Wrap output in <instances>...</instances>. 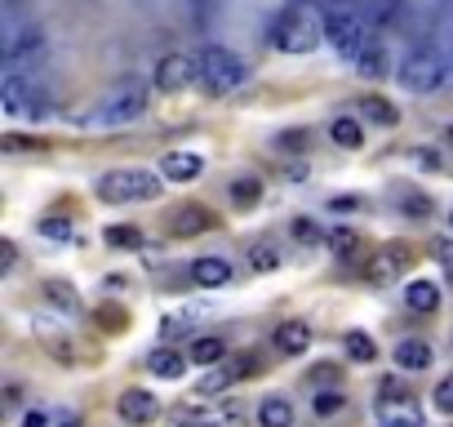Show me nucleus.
Instances as JSON below:
<instances>
[{
  "label": "nucleus",
  "instance_id": "29",
  "mask_svg": "<svg viewBox=\"0 0 453 427\" xmlns=\"http://www.w3.org/2000/svg\"><path fill=\"white\" fill-rule=\"evenodd\" d=\"M258 196H263V182L254 178V174H245V178H236L232 182V200L245 209V205H258Z\"/></svg>",
  "mask_w": 453,
  "mask_h": 427
},
{
  "label": "nucleus",
  "instance_id": "33",
  "mask_svg": "<svg viewBox=\"0 0 453 427\" xmlns=\"http://www.w3.org/2000/svg\"><path fill=\"white\" fill-rule=\"evenodd\" d=\"M45 294H50V299H54V303L63 307V312H76V307H81V299H76V290H67L63 281H50V285H45Z\"/></svg>",
  "mask_w": 453,
  "mask_h": 427
},
{
  "label": "nucleus",
  "instance_id": "16",
  "mask_svg": "<svg viewBox=\"0 0 453 427\" xmlns=\"http://www.w3.org/2000/svg\"><path fill=\"white\" fill-rule=\"evenodd\" d=\"M276 347H280L285 356H303V352L311 347V325H307V321H285V325L276 330Z\"/></svg>",
  "mask_w": 453,
  "mask_h": 427
},
{
  "label": "nucleus",
  "instance_id": "13",
  "mask_svg": "<svg viewBox=\"0 0 453 427\" xmlns=\"http://www.w3.org/2000/svg\"><path fill=\"white\" fill-rule=\"evenodd\" d=\"M209 228H213V214L204 205H182V209H173V219H169V232L173 237H200Z\"/></svg>",
  "mask_w": 453,
  "mask_h": 427
},
{
  "label": "nucleus",
  "instance_id": "3",
  "mask_svg": "<svg viewBox=\"0 0 453 427\" xmlns=\"http://www.w3.org/2000/svg\"><path fill=\"white\" fill-rule=\"evenodd\" d=\"M142 112H147V89L134 85V81H125V85H116L107 98L94 103V112L85 116V125H89V129H120V125L142 120Z\"/></svg>",
  "mask_w": 453,
  "mask_h": 427
},
{
  "label": "nucleus",
  "instance_id": "6",
  "mask_svg": "<svg viewBox=\"0 0 453 427\" xmlns=\"http://www.w3.org/2000/svg\"><path fill=\"white\" fill-rule=\"evenodd\" d=\"M382 396H378V418H382V427H422V414H418V405H413V396H409V387L400 383V378H382V387H378Z\"/></svg>",
  "mask_w": 453,
  "mask_h": 427
},
{
  "label": "nucleus",
  "instance_id": "39",
  "mask_svg": "<svg viewBox=\"0 0 453 427\" xmlns=\"http://www.w3.org/2000/svg\"><path fill=\"white\" fill-rule=\"evenodd\" d=\"M0 147H5V151H41L45 143H32V138H19V134H5V138H0Z\"/></svg>",
  "mask_w": 453,
  "mask_h": 427
},
{
  "label": "nucleus",
  "instance_id": "10",
  "mask_svg": "<svg viewBox=\"0 0 453 427\" xmlns=\"http://www.w3.org/2000/svg\"><path fill=\"white\" fill-rule=\"evenodd\" d=\"M413 250L404 245V241H391V245H382L378 254H373V263L365 268V276L369 281H391V276H400V272H409L413 268Z\"/></svg>",
  "mask_w": 453,
  "mask_h": 427
},
{
  "label": "nucleus",
  "instance_id": "18",
  "mask_svg": "<svg viewBox=\"0 0 453 427\" xmlns=\"http://www.w3.org/2000/svg\"><path fill=\"white\" fill-rule=\"evenodd\" d=\"M151 374L156 378H182L187 374V365H191V352H173V347H160V352H151Z\"/></svg>",
  "mask_w": 453,
  "mask_h": 427
},
{
  "label": "nucleus",
  "instance_id": "7",
  "mask_svg": "<svg viewBox=\"0 0 453 427\" xmlns=\"http://www.w3.org/2000/svg\"><path fill=\"white\" fill-rule=\"evenodd\" d=\"M395 81H400L409 94H435V89L444 85V63H440L435 54L418 50V54H409V58L400 63Z\"/></svg>",
  "mask_w": 453,
  "mask_h": 427
},
{
  "label": "nucleus",
  "instance_id": "44",
  "mask_svg": "<svg viewBox=\"0 0 453 427\" xmlns=\"http://www.w3.org/2000/svg\"><path fill=\"white\" fill-rule=\"evenodd\" d=\"M329 209H360V200H351V196H342V200H334Z\"/></svg>",
  "mask_w": 453,
  "mask_h": 427
},
{
  "label": "nucleus",
  "instance_id": "27",
  "mask_svg": "<svg viewBox=\"0 0 453 427\" xmlns=\"http://www.w3.org/2000/svg\"><path fill=\"white\" fill-rule=\"evenodd\" d=\"M94 321H98V330H107V334H125V330H129V316H125V307H116V303H111V307L103 303V307L94 312Z\"/></svg>",
  "mask_w": 453,
  "mask_h": 427
},
{
  "label": "nucleus",
  "instance_id": "32",
  "mask_svg": "<svg viewBox=\"0 0 453 427\" xmlns=\"http://www.w3.org/2000/svg\"><path fill=\"white\" fill-rule=\"evenodd\" d=\"M103 241H107L111 250H129V245H142V232H138V228H107Z\"/></svg>",
  "mask_w": 453,
  "mask_h": 427
},
{
  "label": "nucleus",
  "instance_id": "41",
  "mask_svg": "<svg viewBox=\"0 0 453 427\" xmlns=\"http://www.w3.org/2000/svg\"><path fill=\"white\" fill-rule=\"evenodd\" d=\"M14 259H19V245L14 241H0V272H10Z\"/></svg>",
  "mask_w": 453,
  "mask_h": 427
},
{
  "label": "nucleus",
  "instance_id": "14",
  "mask_svg": "<svg viewBox=\"0 0 453 427\" xmlns=\"http://www.w3.org/2000/svg\"><path fill=\"white\" fill-rule=\"evenodd\" d=\"M200 169H204V160L196 151H169L160 160V178H169V182H191Z\"/></svg>",
  "mask_w": 453,
  "mask_h": 427
},
{
  "label": "nucleus",
  "instance_id": "4",
  "mask_svg": "<svg viewBox=\"0 0 453 427\" xmlns=\"http://www.w3.org/2000/svg\"><path fill=\"white\" fill-rule=\"evenodd\" d=\"M200 85H204L213 98L236 94V89L250 85V63L236 58L232 50H222V45H209V50L200 54Z\"/></svg>",
  "mask_w": 453,
  "mask_h": 427
},
{
  "label": "nucleus",
  "instance_id": "36",
  "mask_svg": "<svg viewBox=\"0 0 453 427\" xmlns=\"http://www.w3.org/2000/svg\"><path fill=\"white\" fill-rule=\"evenodd\" d=\"M404 214L409 219H431V196H404Z\"/></svg>",
  "mask_w": 453,
  "mask_h": 427
},
{
  "label": "nucleus",
  "instance_id": "22",
  "mask_svg": "<svg viewBox=\"0 0 453 427\" xmlns=\"http://www.w3.org/2000/svg\"><path fill=\"white\" fill-rule=\"evenodd\" d=\"M356 107H360V116L373 120V125H395V120H400V112H395L387 98H378V94H365Z\"/></svg>",
  "mask_w": 453,
  "mask_h": 427
},
{
  "label": "nucleus",
  "instance_id": "12",
  "mask_svg": "<svg viewBox=\"0 0 453 427\" xmlns=\"http://www.w3.org/2000/svg\"><path fill=\"white\" fill-rule=\"evenodd\" d=\"M156 414H160V400H156L151 392H142V387L120 392V418H125V423H151Z\"/></svg>",
  "mask_w": 453,
  "mask_h": 427
},
{
  "label": "nucleus",
  "instance_id": "34",
  "mask_svg": "<svg viewBox=\"0 0 453 427\" xmlns=\"http://www.w3.org/2000/svg\"><path fill=\"white\" fill-rule=\"evenodd\" d=\"M72 219H45L41 223V237H50V241H72Z\"/></svg>",
  "mask_w": 453,
  "mask_h": 427
},
{
  "label": "nucleus",
  "instance_id": "42",
  "mask_svg": "<svg viewBox=\"0 0 453 427\" xmlns=\"http://www.w3.org/2000/svg\"><path fill=\"white\" fill-rule=\"evenodd\" d=\"M280 147H289V151H303L307 143H303V134L294 129V134H285V138H280Z\"/></svg>",
  "mask_w": 453,
  "mask_h": 427
},
{
  "label": "nucleus",
  "instance_id": "30",
  "mask_svg": "<svg viewBox=\"0 0 453 427\" xmlns=\"http://www.w3.org/2000/svg\"><path fill=\"white\" fill-rule=\"evenodd\" d=\"M356 72H360V76H387V63H382V45H378V41H373V45H369V50H365V54L356 58Z\"/></svg>",
  "mask_w": 453,
  "mask_h": 427
},
{
  "label": "nucleus",
  "instance_id": "45",
  "mask_svg": "<svg viewBox=\"0 0 453 427\" xmlns=\"http://www.w3.org/2000/svg\"><path fill=\"white\" fill-rule=\"evenodd\" d=\"M449 223H453V214H449Z\"/></svg>",
  "mask_w": 453,
  "mask_h": 427
},
{
  "label": "nucleus",
  "instance_id": "38",
  "mask_svg": "<svg viewBox=\"0 0 453 427\" xmlns=\"http://www.w3.org/2000/svg\"><path fill=\"white\" fill-rule=\"evenodd\" d=\"M431 254H435V263H440L444 272H453V241H449V237H440V241L431 245Z\"/></svg>",
  "mask_w": 453,
  "mask_h": 427
},
{
  "label": "nucleus",
  "instance_id": "37",
  "mask_svg": "<svg viewBox=\"0 0 453 427\" xmlns=\"http://www.w3.org/2000/svg\"><path fill=\"white\" fill-rule=\"evenodd\" d=\"M311 405H316V414H338L347 400H342V392H325V396L316 392V400H311Z\"/></svg>",
  "mask_w": 453,
  "mask_h": 427
},
{
  "label": "nucleus",
  "instance_id": "31",
  "mask_svg": "<svg viewBox=\"0 0 453 427\" xmlns=\"http://www.w3.org/2000/svg\"><path fill=\"white\" fill-rule=\"evenodd\" d=\"M325 245H329L334 254H342V259H347V254H356V245H360V241H356V232H351V228H334V232H325Z\"/></svg>",
  "mask_w": 453,
  "mask_h": 427
},
{
  "label": "nucleus",
  "instance_id": "23",
  "mask_svg": "<svg viewBox=\"0 0 453 427\" xmlns=\"http://www.w3.org/2000/svg\"><path fill=\"white\" fill-rule=\"evenodd\" d=\"M173 418H182L187 427H245V423H241V409H236V405H226V409H213L209 418H187V414H173Z\"/></svg>",
  "mask_w": 453,
  "mask_h": 427
},
{
  "label": "nucleus",
  "instance_id": "5",
  "mask_svg": "<svg viewBox=\"0 0 453 427\" xmlns=\"http://www.w3.org/2000/svg\"><path fill=\"white\" fill-rule=\"evenodd\" d=\"M165 187V178H156L151 169H107L94 182V196L107 205H129V200H156Z\"/></svg>",
  "mask_w": 453,
  "mask_h": 427
},
{
  "label": "nucleus",
  "instance_id": "28",
  "mask_svg": "<svg viewBox=\"0 0 453 427\" xmlns=\"http://www.w3.org/2000/svg\"><path fill=\"white\" fill-rule=\"evenodd\" d=\"M347 356H351L356 365H369V361L378 356V347H373V338H369V334L351 330V334H347Z\"/></svg>",
  "mask_w": 453,
  "mask_h": 427
},
{
  "label": "nucleus",
  "instance_id": "17",
  "mask_svg": "<svg viewBox=\"0 0 453 427\" xmlns=\"http://www.w3.org/2000/svg\"><path fill=\"white\" fill-rule=\"evenodd\" d=\"M191 281L204 285V290H218V285L232 281V263H226V259H196L191 263Z\"/></svg>",
  "mask_w": 453,
  "mask_h": 427
},
{
  "label": "nucleus",
  "instance_id": "11",
  "mask_svg": "<svg viewBox=\"0 0 453 427\" xmlns=\"http://www.w3.org/2000/svg\"><path fill=\"white\" fill-rule=\"evenodd\" d=\"M41 50H45L41 27L10 32V41H5V63H10V72H23V63H36V58H41Z\"/></svg>",
  "mask_w": 453,
  "mask_h": 427
},
{
  "label": "nucleus",
  "instance_id": "25",
  "mask_svg": "<svg viewBox=\"0 0 453 427\" xmlns=\"http://www.w3.org/2000/svg\"><path fill=\"white\" fill-rule=\"evenodd\" d=\"M280 250L272 245V241H258L254 250H250V272H272V268H280Z\"/></svg>",
  "mask_w": 453,
  "mask_h": 427
},
{
  "label": "nucleus",
  "instance_id": "35",
  "mask_svg": "<svg viewBox=\"0 0 453 427\" xmlns=\"http://www.w3.org/2000/svg\"><path fill=\"white\" fill-rule=\"evenodd\" d=\"M431 400H435L440 414H453V374H444V378L435 383V396H431Z\"/></svg>",
  "mask_w": 453,
  "mask_h": 427
},
{
  "label": "nucleus",
  "instance_id": "40",
  "mask_svg": "<svg viewBox=\"0 0 453 427\" xmlns=\"http://www.w3.org/2000/svg\"><path fill=\"white\" fill-rule=\"evenodd\" d=\"M294 237L307 241V245H320V228H316L311 219H298V223H294Z\"/></svg>",
  "mask_w": 453,
  "mask_h": 427
},
{
  "label": "nucleus",
  "instance_id": "26",
  "mask_svg": "<svg viewBox=\"0 0 453 427\" xmlns=\"http://www.w3.org/2000/svg\"><path fill=\"white\" fill-rule=\"evenodd\" d=\"M232 378H236V369H213V374H204V378H200V387H196V392H200L204 400H218L226 387H232Z\"/></svg>",
  "mask_w": 453,
  "mask_h": 427
},
{
  "label": "nucleus",
  "instance_id": "43",
  "mask_svg": "<svg viewBox=\"0 0 453 427\" xmlns=\"http://www.w3.org/2000/svg\"><path fill=\"white\" fill-rule=\"evenodd\" d=\"M23 427H50V418L41 409H32V414H23Z\"/></svg>",
  "mask_w": 453,
  "mask_h": 427
},
{
  "label": "nucleus",
  "instance_id": "19",
  "mask_svg": "<svg viewBox=\"0 0 453 427\" xmlns=\"http://www.w3.org/2000/svg\"><path fill=\"white\" fill-rule=\"evenodd\" d=\"M329 138H334L338 147H347V151H360V147H365V125H360L356 116H338V120L329 125Z\"/></svg>",
  "mask_w": 453,
  "mask_h": 427
},
{
  "label": "nucleus",
  "instance_id": "2",
  "mask_svg": "<svg viewBox=\"0 0 453 427\" xmlns=\"http://www.w3.org/2000/svg\"><path fill=\"white\" fill-rule=\"evenodd\" d=\"M325 32H329V45L347 58V63H356L378 36H373V27H369V19L356 10V5H347V0H325Z\"/></svg>",
  "mask_w": 453,
  "mask_h": 427
},
{
  "label": "nucleus",
  "instance_id": "15",
  "mask_svg": "<svg viewBox=\"0 0 453 427\" xmlns=\"http://www.w3.org/2000/svg\"><path fill=\"white\" fill-rule=\"evenodd\" d=\"M431 361H435V352H431V343H426V338H404V343L395 347V365H400L404 374L431 369Z\"/></svg>",
  "mask_w": 453,
  "mask_h": 427
},
{
  "label": "nucleus",
  "instance_id": "24",
  "mask_svg": "<svg viewBox=\"0 0 453 427\" xmlns=\"http://www.w3.org/2000/svg\"><path fill=\"white\" fill-rule=\"evenodd\" d=\"M222 356H226V343L222 338H196L191 343V361L196 365H222Z\"/></svg>",
  "mask_w": 453,
  "mask_h": 427
},
{
  "label": "nucleus",
  "instance_id": "20",
  "mask_svg": "<svg viewBox=\"0 0 453 427\" xmlns=\"http://www.w3.org/2000/svg\"><path fill=\"white\" fill-rule=\"evenodd\" d=\"M404 303L413 312H435L440 307V285L435 281H413V285H404Z\"/></svg>",
  "mask_w": 453,
  "mask_h": 427
},
{
  "label": "nucleus",
  "instance_id": "8",
  "mask_svg": "<svg viewBox=\"0 0 453 427\" xmlns=\"http://www.w3.org/2000/svg\"><path fill=\"white\" fill-rule=\"evenodd\" d=\"M0 107H5V116H45L41 94L27 81V72H5V81H0Z\"/></svg>",
  "mask_w": 453,
  "mask_h": 427
},
{
  "label": "nucleus",
  "instance_id": "1",
  "mask_svg": "<svg viewBox=\"0 0 453 427\" xmlns=\"http://www.w3.org/2000/svg\"><path fill=\"white\" fill-rule=\"evenodd\" d=\"M320 41H329V32H325V5H316V0H294L272 27V45L280 54H311Z\"/></svg>",
  "mask_w": 453,
  "mask_h": 427
},
{
  "label": "nucleus",
  "instance_id": "21",
  "mask_svg": "<svg viewBox=\"0 0 453 427\" xmlns=\"http://www.w3.org/2000/svg\"><path fill=\"white\" fill-rule=\"evenodd\" d=\"M258 423H263V427H294V405H289L285 396H267V400L258 405Z\"/></svg>",
  "mask_w": 453,
  "mask_h": 427
},
{
  "label": "nucleus",
  "instance_id": "9",
  "mask_svg": "<svg viewBox=\"0 0 453 427\" xmlns=\"http://www.w3.org/2000/svg\"><path fill=\"white\" fill-rule=\"evenodd\" d=\"M191 81H200V63H196V58H187V54L160 58V67H156V89H160V94H178V89H187Z\"/></svg>",
  "mask_w": 453,
  "mask_h": 427
}]
</instances>
